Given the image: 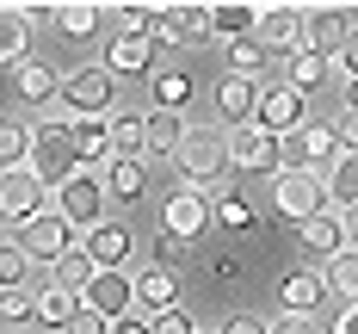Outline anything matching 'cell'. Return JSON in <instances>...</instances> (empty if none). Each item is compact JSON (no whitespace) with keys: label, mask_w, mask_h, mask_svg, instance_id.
Here are the masks:
<instances>
[{"label":"cell","mask_w":358,"mask_h":334,"mask_svg":"<svg viewBox=\"0 0 358 334\" xmlns=\"http://www.w3.org/2000/svg\"><path fill=\"white\" fill-rule=\"evenodd\" d=\"M25 272H31V260L19 242H0V291H25Z\"/></svg>","instance_id":"f35d334b"},{"label":"cell","mask_w":358,"mask_h":334,"mask_svg":"<svg viewBox=\"0 0 358 334\" xmlns=\"http://www.w3.org/2000/svg\"><path fill=\"white\" fill-rule=\"evenodd\" d=\"M80 254L93 260V272H124L130 266V229L124 223H93L87 235H80Z\"/></svg>","instance_id":"5bb4252c"},{"label":"cell","mask_w":358,"mask_h":334,"mask_svg":"<svg viewBox=\"0 0 358 334\" xmlns=\"http://www.w3.org/2000/svg\"><path fill=\"white\" fill-rule=\"evenodd\" d=\"M111 334H155V322H148V316H136V309H130V316H124V322H111Z\"/></svg>","instance_id":"7dc6e473"},{"label":"cell","mask_w":358,"mask_h":334,"mask_svg":"<svg viewBox=\"0 0 358 334\" xmlns=\"http://www.w3.org/2000/svg\"><path fill=\"white\" fill-rule=\"evenodd\" d=\"M106 192L117 198V204H136L148 192V161H111L106 167Z\"/></svg>","instance_id":"f1b7e54d"},{"label":"cell","mask_w":358,"mask_h":334,"mask_svg":"<svg viewBox=\"0 0 358 334\" xmlns=\"http://www.w3.org/2000/svg\"><path fill=\"white\" fill-rule=\"evenodd\" d=\"M13 87H19V99L25 106H62V74L50 69V62H25V69H13Z\"/></svg>","instance_id":"44dd1931"},{"label":"cell","mask_w":358,"mask_h":334,"mask_svg":"<svg viewBox=\"0 0 358 334\" xmlns=\"http://www.w3.org/2000/svg\"><path fill=\"white\" fill-rule=\"evenodd\" d=\"M50 285H62V291H87V285H93V260L87 254H62L56 260V266H50Z\"/></svg>","instance_id":"d590c367"},{"label":"cell","mask_w":358,"mask_h":334,"mask_svg":"<svg viewBox=\"0 0 358 334\" xmlns=\"http://www.w3.org/2000/svg\"><path fill=\"white\" fill-rule=\"evenodd\" d=\"M322 180H327V204H334V211H352L358 204V155H340Z\"/></svg>","instance_id":"f546056e"},{"label":"cell","mask_w":358,"mask_h":334,"mask_svg":"<svg viewBox=\"0 0 358 334\" xmlns=\"http://www.w3.org/2000/svg\"><path fill=\"white\" fill-rule=\"evenodd\" d=\"M179 43H210V6H167Z\"/></svg>","instance_id":"8d00e7d4"},{"label":"cell","mask_w":358,"mask_h":334,"mask_svg":"<svg viewBox=\"0 0 358 334\" xmlns=\"http://www.w3.org/2000/svg\"><path fill=\"white\" fill-rule=\"evenodd\" d=\"M322 285L334 297H346V303H358V248H346V254H334L322 266Z\"/></svg>","instance_id":"d6a6232c"},{"label":"cell","mask_w":358,"mask_h":334,"mask_svg":"<svg viewBox=\"0 0 358 334\" xmlns=\"http://www.w3.org/2000/svg\"><path fill=\"white\" fill-rule=\"evenodd\" d=\"M340 223H346V248H358V204H352V211H340Z\"/></svg>","instance_id":"f907efd6"},{"label":"cell","mask_w":358,"mask_h":334,"mask_svg":"<svg viewBox=\"0 0 358 334\" xmlns=\"http://www.w3.org/2000/svg\"><path fill=\"white\" fill-rule=\"evenodd\" d=\"M253 124L285 143V137H296V130L309 124V99H303L296 87H285V81H272V87H259V118H253Z\"/></svg>","instance_id":"30bf717a"},{"label":"cell","mask_w":358,"mask_h":334,"mask_svg":"<svg viewBox=\"0 0 358 334\" xmlns=\"http://www.w3.org/2000/svg\"><path fill=\"white\" fill-rule=\"evenodd\" d=\"M322 297H327V285H322V272H309V266H296V272L278 279V303H285L290 316H315Z\"/></svg>","instance_id":"7402d4cb"},{"label":"cell","mask_w":358,"mask_h":334,"mask_svg":"<svg viewBox=\"0 0 358 334\" xmlns=\"http://www.w3.org/2000/svg\"><path fill=\"white\" fill-rule=\"evenodd\" d=\"M106 204H111V192H106V174H93V167H80L62 192H50V211L69 223V229H93V223H106Z\"/></svg>","instance_id":"3957f363"},{"label":"cell","mask_w":358,"mask_h":334,"mask_svg":"<svg viewBox=\"0 0 358 334\" xmlns=\"http://www.w3.org/2000/svg\"><path fill=\"white\" fill-rule=\"evenodd\" d=\"M19 248H25V260H31V266H56L62 254H80V229H69L56 211H43L37 223H25V229H19Z\"/></svg>","instance_id":"9c48e42d"},{"label":"cell","mask_w":358,"mask_h":334,"mask_svg":"<svg viewBox=\"0 0 358 334\" xmlns=\"http://www.w3.org/2000/svg\"><path fill=\"white\" fill-rule=\"evenodd\" d=\"M216 334H266V322H253V316H229Z\"/></svg>","instance_id":"c3c4849f"},{"label":"cell","mask_w":358,"mask_h":334,"mask_svg":"<svg viewBox=\"0 0 358 334\" xmlns=\"http://www.w3.org/2000/svg\"><path fill=\"white\" fill-rule=\"evenodd\" d=\"M210 272L222 279V285H235V279H241V260H235V254H216V260H210Z\"/></svg>","instance_id":"bcb514c9"},{"label":"cell","mask_w":358,"mask_h":334,"mask_svg":"<svg viewBox=\"0 0 358 334\" xmlns=\"http://www.w3.org/2000/svg\"><path fill=\"white\" fill-rule=\"evenodd\" d=\"M31 124L25 118H0V174H13V167H25L31 161Z\"/></svg>","instance_id":"83f0119b"},{"label":"cell","mask_w":358,"mask_h":334,"mask_svg":"<svg viewBox=\"0 0 358 334\" xmlns=\"http://www.w3.org/2000/svg\"><path fill=\"white\" fill-rule=\"evenodd\" d=\"M216 118H222V137H229V130H248L253 118H259V81L222 74V81H216Z\"/></svg>","instance_id":"4fadbf2b"},{"label":"cell","mask_w":358,"mask_h":334,"mask_svg":"<svg viewBox=\"0 0 358 334\" xmlns=\"http://www.w3.org/2000/svg\"><path fill=\"white\" fill-rule=\"evenodd\" d=\"M259 25V6H210V37L235 43V37H253Z\"/></svg>","instance_id":"1f68e13d"},{"label":"cell","mask_w":358,"mask_h":334,"mask_svg":"<svg viewBox=\"0 0 358 334\" xmlns=\"http://www.w3.org/2000/svg\"><path fill=\"white\" fill-rule=\"evenodd\" d=\"M143 130H148V155H173V148L192 137V118H185V111H161V106H155L143 118Z\"/></svg>","instance_id":"cb8c5ba5"},{"label":"cell","mask_w":358,"mask_h":334,"mask_svg":"<svg viewBox=\"0 0 358 334\" xmlns=\"http://www.w3.org/2000/svg\"><path fill=\"white\" fill-rule=\"evenodd\" d=\"M334 137H340V155H358V118H352V111L334 118Z\"/></svg>","instance_id":"f6af8a7d"},{"label":"cell","mask_w":358,"mask_h":334,"mask_svg":"<svg viewBox=\"0 0 358 334\" xmlns=\"http://www.w3.org/2000/svg\"><path fill=\"white\" fill-rule=\"evenodd\" d=\"M266 334H315V316H290V309H278V316L266 322Z\"/></svg>","instance_id":"ee69618b"},{"label":"cell","mask_w":358,"mask_h":334,"mask_svg":"<svg viewBox=\"0 0 358 334\" xmlns=\"http://www.w3.org/2000/svg\"><path fill=\"white\" fill-rule=\"evenodd\" d=\"M106 137H111V118H69V143H74V155H80V167H93V174L111 167Z\"/></svg>","instance_id":"d6986e66"},{"label":"cell","mask_w":358,"mask_h":334,"mask_svg":"<svg viewBox=\"0 0 358 334\" xmlns=\"http://www.w3.org/2000/svg\"><path fill=\"white\" fill-rule=\"evenodd\" d=\"M340 161V137H334V124H303L296 137H285V167L278 174H327Z\"/></svg>","instance_id":"5b68a950"},{"label":"cell","mask_w":358,"mask_h":334,"mask_svg":"<svg viewBox=\"0 0 358 334\" xmlns=\"http://www.w3.org/2000/svg\"><path fill=\"white\" fill-rule=\"evenodd\" d=\"M216 223H222V229H253L259 211H253L241 192H216Z\"/></svg>","instance_id":"74e56055"},{"label":"cell","mask_w":358,"mask_h":334,"mask_svg":"<svg viewBox=\"0 0 358 334\" xmlns=\"http://www.w3.org/2000/svg\"><path fill=\"white\" fill-rule=\"evenodd\" d=\"M130 285H136V316H167V309H179V272L173 266H143V272H130Z\"/></svg>","instance_id":"7c38bea8"},{"label":"cell","mask_w":358,"mask_h":334,"mask_svg":"<svg viewBox=\"0 0 358 334\" xmlns=\"http://www.w3.org/2000/svg\"><path fill=\"white\" fill-rule=\"evenodd\" d=\"M148 87H155V106H161V111H185L192 99H198V81H192L185 69H155V74H148Z\"/></svg>","instance_id":"d4e9b609"},{"label":"cell","mask_w":358,"mask_h":334,"mask_svg":"<svg viewBox=\"0 0 358 334\" xmlns=\"http://www.w3.org/2000/svg\"><path fill=\"white\" fill-rule=\"evenodd\" d=\"M266 69H272V50H266L259 37H235V43H229V74H241V81H259Z\"/></svg>","instance_id":"4dcf8cb0"},{"label":"cell","mask_w":358,"mask_h":334,"mask_svg":"<svg viewBox=\"0 0 358 334\" xmlns=\"http://www.w3.org/2000/svg\"><path fill=\"white\" fill-rule=\"evenodd\" d=\"M56 32L62 37H99L106 32V6H56Z\"/></svg>","instance_id":"e575fe53"},{"label":"cell","mask_w":358,"mask_h":334,"mask_svg":"<svg viewBox=\"0 0 358 334\" xmlns=\"http://www.w3.org/2000/svg\"><path fill=\"white\" fill-rule=\"evenodd\" d=\"M229 161H235L241 174H272V180H278V167H285V143H278L272 130L248 124V130H229Z\"/></svg>","instance_id":"8fae6325"},{"label":"cell","mask_w":358,"mask_h":334,"mask_svg":"<svg viewBox=\"0 0 358 334\" xmlns=\"http://www.w3.org/2000/svg\"><path fill=\"white\" fill-rule=\"evenodd\" d=\"M198 334H204V328H198Z\"/></svg>","instance_id":"db71d44e"},{"label":"cell","mask_w":358,"mask_h":334,"mask_svg":"<svg viewBox=\"0 0 358 334\" xmlns=\"http://www.w3.org/2000/svg\"><path fill=\"white\" fill-rule=\"evenodd\" d=\"M173 167L179 180L192 186V192H222V180L235 174V161H229V137L222 130H210V124H192V137L173 148Z\"/></svg>","instance_id":"6da1fadb"},{"label":"cell","mask_w":358,"mask_h":334,"mask_svg":"<svg viewBox=\"0 0 358 334\" xmlns=\"http://www.w3.org/2000/svg\"><path fill=\"white\" fill-rule=\"evenodd\" d=\"M31 62V25L19 6H0V69H25Z\"/></svg>","instance_id":"603a6c76"},{"label":"cell","mask_w":358,"mask_h":334,"mask_svg":"<svg viewBox=\"0 0 358 334\" xmlns=\"http://www.w3.org/2000/svg\"><path fill=\"white\" fill-rule=\"evenodd\" d=\"M253 37L272 50V56H290L296 43H303V6H259V25Z\"/></svg>","instance_id":"ac0fdd59"},{"label":"cell","mask_w":358,"mask_h":334,"mask_svg":"<svg viewBox=\"0 0 358 334\" xmlns=\"http://www.w3.org/2000/svg\"><path fill=\"white\" fill-rule=\"evenodd\" d=\"M334 74H340L346 87H358V25H352V37L340 43V56H334Z\"/></svg>","instance_id":"60d3db41"},{"label":"cell","mask_w":358,"mask_h":334,"mask_svg":"<svg viewBox=\"0 0 358 334\" xmlns=\"http://www.w3.org/2000/svg\"><path fill=\"white\" fill-rule=\"evenodd\" d=\"M117 106V81L106 74V62H87V69L62 74V111L74 118H111Z\"/></svg>","instance_id":"277c9868"},{"label":"cell","mask_w":358,"mask_h":334,"mask_svg":"<svg viewBox=\"0 0 358 334\" xmlns=\"http://www.w3.org/2000/svg\"><path fill=\"white\" fill-rule=\"evenodd\" d=\"M0 322H37V297L31 291H0Z\"/></svg>","instance_id":"ab89813d"},{"label":"cell","mask_w":358,"mask_h":334,"mask_svg":"<svg viewBox=\"0 0 358 334\" xmlns=\"http://www.w3.org/2000/svg\"><path fill=\"white\" fill-rule=\"evenodd\" d=\"M272 211L303 229L309 217L334 211V204H327V180L322 174H278V180H272Z\"/></svg>","instance_id":"8992f818"},{"label":"cell","mask_w":358,"mask_h":334,"mask_svg":"<svg viewBox=\"0 0 358 334\" xmlns=\"http://www.w3.org/2000/svg\"><path fill=\"white\" fill-rule=\"evenodd\" d=\"M106 148H111V161H148V130H143V118H117V111H111Z\"/></svg>","instance_id":"484cf974"},{"label":"cell","mask_w":358,"mask_h":334,"mask_svg":"<svg viewBox=\"0 0 358 334\" xmlns=\"http://www.w3.org/2000/svg\"><path fill=\"white\" fill-rule=\"evenodd\" d=\"M69 118L74 111H50L43 124H31L37 137H31V161H25V167H31L50 192H62V186L80 174V155H74V143H69Z\"/></svg>","instance_id":"7a4b0ae2"},{"label":"cell","mask_w":358,"mask_h":334,"mask_svg":"<svg viewBox=\"0 0 358 334\" xmlns=\"http://www.w3.org/2000/svg\"><path fill=\"white\" fill-rule=\"evenodd\" d=\"M346 111H352V118H358V87H346Z\"/></svg>","instance_id":"816d5d0a"},{"label":"cell","mask_w":358,"mask_h":334,"mask_svg":"<svg viewBox=\"0 0 358 334\" xmlns=\"http://www.w3.org/2000/svg\"><path fill=\"white\" fill-rule=\"evenodd\" d=\"M352 37V19L340 13V6H309L303 13V50H315V56H340V43Z\"/></svg>","instance_id":"9a60e30c"},{"label":"cell","mask_w":358,"mask_h":334,"mask_svg":"<svg viewBox=\"0 0 358 334\" xmlns=\"http://www.w3.org/2000/svg\"><path fill=\"white\" fill-rule=\"evenodd\" d=\"M74 309H80V297L62 291V285H43V291H37V322H43V328H69Z\"/></svg>","instance_id":"836d02e7"},{"label":"cell","mask_w":358,"mask_h":334,"mask_svg":"<svg viewBox=\"0 0 358 334\" xmlns=\"http://www.w3.org/2000/svg\"><path fill=\"white\" fill-rule=\"evenodd\" d=\"M50 211V186L37 180L31 167H13V174H0V223H13V229H25Z\"/></svg>","instance_id":"ba28073f"},{"label":"cell","mask_w":358,"mask_h":334,"mask_svg":"<svg viewBox=\"0 0 358 334\" xmlns=\"http://www.w3.org/2000/svg\"><path fill=\"white\" fill-rule=\"evenodd\" d=\"M327 74H334V62H327V56H315V50H303V43H296V50H290V74H285V87H296V93L309 99V93L322 87Z\"/></svg>","instance_id":"4316f807"},{"label":"cell","mask_w":358,"mask_h":334,"mask_svg":"<svg viewBox=\"0 0 358 334\" xmlns=\"http://www.w3.org/2000/svg\"><path fill=\"white\" fill-rule=\"evenodd\" d=\"M334 334H358V303H346V309H340V322H334Z\"/></svg>","instance_id":"681fc988"},{"label":"cell","mask_w":358,"mask_h":334,"mask_svg":"<svg viewBox=\"0 0 358 334\" xmlns=\"http://www.w3.org/2000/svg\"><path fill=\"white\" fill-rule=\"evenodd\" d=\"M62 334H111V322L99 316V309H87V303H80V309H74V322H69Z\"/></svg>","instance_id":"7bdbcfd3"},{"label":"cell","mask_w":358,"mask_h":334,"mask_svg":"<svg viewBox=\"0 0 358 334\" xmlns=\"http://www.w3.org/2000/svg\"><path fill=\"white\" fill-rule=\"evenodd\" d=\"M155 56H161V43H155V37H130V32H117V37H111V50H106V74H111V81H136V74H155Z\"/></svg>","instance_id":"e0dca14e"},{"label":"cell","mask_w":358,"mask_h":334,"mask_svg":"<svg viewBox=\"0 0 358 334\" xmlns=\"http://www.w3.org/2000/svg\"><path fill=\"white\" fill-rule=\"evenodd\" d=\"M155 334H198V322H192V309L179 303V309H167V316H155Z\"/></svg>","instance_id":"b9f144b4"},{"label":"cell","mask_w":358,"mask_h":334,"mask_svg":"<svg viewBox=\"0 0 358 334\" xmlns=\"http://www.w3.org/2000/svg\"><path fill=\"white\" fill-rule=\"evenodd\" d=\"M210 223H216L210 192H192V186H179V192H167V198H161V235H173V242H198Z\"/></svg>","instance_id":"52a82bcc"},{"label":"cell","mask_w":358,"mask_h":334,"mask_svg":"<svg viewBox=\"0 0 358 334\" xmlns=\"http://www.w3.org/2000/svg\"><path fill=\"white\" fill-rule=\"evenodd\" d=\"M87 309H99L106 322H124L130 309H136V285H130V272H93V285L80 291Z\"/></svg>","instance_id":"2e32d148"},{"label":"cell","mask_w":358,"mask_h":334,"mask_svg":"<svg viewBox=\"0 0 358 334\" xmlns=\"http://www.w3.org/2000/svg\"><path fill=\"white\" fill-rule=\"evenodd\" d=\"M296 242H303V254H315L327 266L334 254H346V223H340V211H322V217H309L303 229H296Z\"/></svg>","instance_id":"ffe728a7"},{"label":"cell","mask_w":358,"mask_h":334,"mask_svg":"<svg viewBox=\"0 0 358 334\" xmlns=\"http://www.w3.org/2000/svg\"><path fill=\"white\" fill-rule=\"evenodd\" d=\"M0 229H6V223H0ZM0 242H6V235H0Z\"/></svg>","instance_id":"f5cc1de1"}]
</instances>
